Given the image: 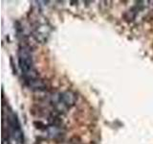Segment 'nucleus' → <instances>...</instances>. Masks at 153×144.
Returning a JSON list of instances; mask_svg holds the SVG:
<instances>
[{
    "instance_id": "obj_6",
    "label": "nucleus",
    "mask_w": 153,
    "mask_h": 144,
    "mask_svg": "<svg viewBox=\"0 0 153 144\" xmlns=\"http://www.w3.org/2000/svg\"><path fill=\"white\" fill-rule=\"evenodd\" d=\"M138 11H139L138 6H136V7L132 8L131 10H129V11H127L126 14H123V17H124V19H126V21H128V22L133 21L134 19H135L136 16H137Z\"/></svg>"
},
{
    "instance_id": "obj_5",
    "label": "nucleus",
    "mask_w": 153,
    "mask_h": 144,
    "mask_svg": "<svg viewBox=\"0 0 153 144\" xmlns=\"http://www.w3.org/2000/svg\"><path fill=\"white\" fill-rule=\"evenodd\" d=\"M46 131L52 138H56V137H60L61 136H63V132H62L61 127L48 126Z\"/></svg>"
},
{
    "instance_id": "obj_2",
    "label": "nucleus",
    "mask_w": 153,
    "mask_h": 144,
    "mask_svg": "<svg viewBox=\"0 0 153 144\" xmlns=\"http://www.w3.org/2000/svg\"><path fill=\"white\" fill-rule=\"evenodd\" d=\"M51 29L50 27L46 25V24H40L38 25L35 31V38L38 42L44 43L48 40V38H49V34H50Z\"/></svg>"
},
{
    "instance_id": "obj_4",
    "label": "nucleus",
    "mask_w": 153,
    "mask_h": 144,
    "mask_svg": "<svg viewBox=\"0 0 153 144\" xmlns=\"http://www.w3.org/2000/svg\"><path fill=\"white\" fill-rule=\"evenodd\" d=\"M25 84L28 88H30L32 89H36V90H45L47 88V85L45 82L39 78L25 80Z\"/></svg>"
},
{
    "instance_id": "obj_3",
    "label": "nucleus",
    "mask_w": 153,
    "mask_h": 144,
    "mask_svg": "<svg viewBox=\"0 0 153 144\" xmlns=\"http://www.w3.org/2000/svg\"><path fill=\"white\" fill-rule=\"evenodd\" d=\"M61 101L67 108L70 109L76 103V95L73 91L66 90L64 92H61Z\"/></svg>"
},
{
    "instance_id": "obj_7",
    "label": "nucleus",
    "mask_w": 153,
    "mask_h": 144,
    "mask_svg": "<svg viewBox=\"0 0 153 144\" xmlns=\"http://www.w3.org/2000/svg\"><path fill=\"white\" fill-rule=\"evenodd\" d=\"M33 126L38 130H47L48 128V126H46V125L41 121H35L33 122Z\"/></svg>"
},
{
    "instance_id": "obj_1",
    "label": "nucleus",
    "mask_w": 153,
    "mask_h": 144,
    "mask_svg": "<svg viewBox=\"0 0 153 144\" xmlns=\"http://www.w3.org/2000/svg\"><path fill=\"white\" fill-rule=\"evenodd\" d=\"M18 65L22 71L24 80L38 78L37 72L33 68V61L30 49L26 46H21L18 51Z\"/></svg>"
}]
</instances>
